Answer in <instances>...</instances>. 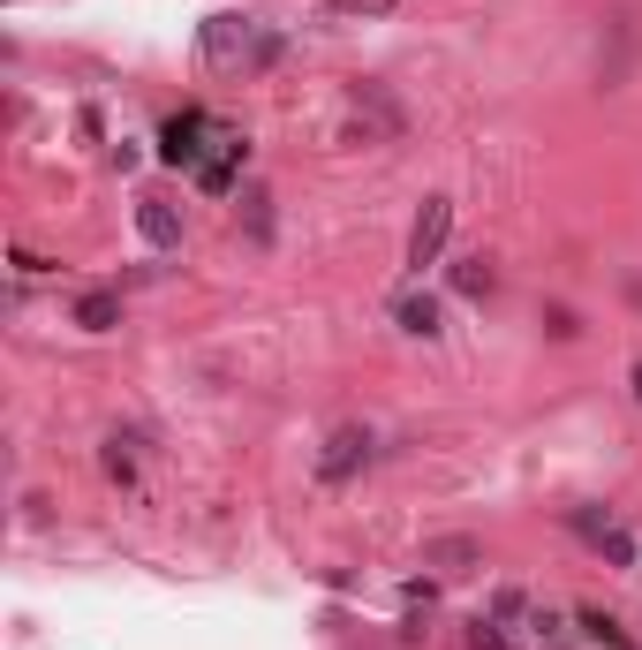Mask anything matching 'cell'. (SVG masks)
I'll use <instances>...</instances> for the list:
<instances>
[{
    "mask_svg": "<svg viewBox=\"0 0 642 650\" xmlns=\"http://www.w3.org/2000/svg\"><path fill=\"white\" fill-rule=\"evenodd\" d=\"M575 530L590 537L597 552H612L620 567H642V545H635V530H627L620 514H597V507H582V514H575Z\"/></svg>",
    "mask_w": 642,
    "mask_h": 650,
    "instance_id": "obj_1",
    "label": "cell"
},
{
    "mask_svg": "<svg viewBox=\"0 0 642 650\" xmlns=\"http://www.w3.org/2000/svg\"><path fill=\"white\" fill-rule=\"evenodd\" d=\"M446 227H454V205H446V197H431V205H423V220H416V235H408V273H423V265L446 250Z\"/></svg>",
    "mask_w": 642,
    "mask_h": 650,
    "instance_id": "obj_2",
    "label": "cell"
},
{
    "mask_svg": "<svg viewBox=\"0 0 642 650\" xmlns=\"http://www.w3.org/2000/svg\"><path fill=\"white\" fill-rule=\"evenodd\" d=\"M136 220H144V235H152V242H159V250H167V242H174V235H182V227H174V212H167V205H159V197H144V212H136Z\"/></svg>",
    "mask_w": 642,
    "mask_h": 650,
    "instance_id": "obj_3",
    "label": "cell"
},
{
    "mask_svg": "<svg viewBox=\"0 0 642 650\" xmlns=\"http://www.w3.org/2000/svg\"><path fill=\"white\" fill-rule=\"evenodd\" d=\"M401 325H408V333H439V303H408Z\"/></svg>",
    "mask_w": 642,
    "mask_h": 650,
    "instance_id": "obj_4",
    "label": "cell"
},
{
    "mask_svg": "<svg viewBox=\"0 0 642 650\" xmlns=\"http://www.w3.org/2000/svg\"><path fill=\"white\" fill-rule=\"evenodd\" d=\"M84 325H114V303H106V295H84Z\"/></svg>",
    "mask_w": 642,
    "mask_h": 650,
    "instance_id": "obj_5",
    "label": "cell"
}]
</instances>
